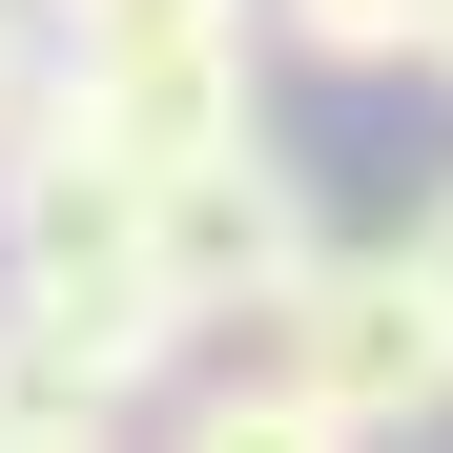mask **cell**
<instances>
[{
  "label": "cell",
  "instance_id": "1",
  "mask_svg": "<svg viewBox=\"0 0 453 453\" xmlns=\"http://www.w3.org/2000/svg\"><path fill=\"white\" fill-rule=\"evenodd\" d=\"M42 62L144 144V165L268 144V0H42Z\"/></svg>",
  "mask_w": 453,
  "mask_h": 453
},
{
  "label": "cell",
  "instance_id": "2",
  "mask_svg": "<svg viewBox=\"0 0 453 453\" xmlns=\"http://www.w3.org/2000/svg\"><path fill=\"white\" fill-rule=\"evenodd\" d=\"M248 371H288L330 433H433L453 412V288H433V248H310V288L248 330Z\"/></svg>",
  "mask_w": 453,
  "mask_h": 453
},
{
  "label": "cell",
  "instance_id": "3",
  "mask_svg": "<svg viewBox=\"0 0 453 453\" xmlns=\"http://www.w3.org/2000/svg\"><path fill=\"white\" fill-rule=\"evenodd\" d=\"M0 288H165V165L42 62V104L0 124Z\"/></svg>",
  "mask_w": 453,
  "mask_h": 453
},
{
  "label": "cell",
  "instance_id": "4",
  "mask_svg": "<svg viewBox=\"0 0 453 453\" xmlns=\"http://www.w3.org/2000/svg\"><path fill=\"white\" fill-rule=\"evenodd\" d=\"M310 186H288V144H206V165H165V310L186 330H268L288 288H310Z\"/></svg>",
  "mask_w": 453,
  "mask_h": 453
},
{
  "label": "cell",
  "instance_id": "5",
  "mask_svg": "<svg viewBox=\"0 0 453 453\" xmlns=\"http://www.w3.org/2000/svg\"><path fill=\"white\" fill-rule=\"evenodd\" d=\"M144 453H371V433H330L310 392H288V371H186Z\"/></svg>",
  "mask_w": 453,
  "mask_h": 453
},
{
  "label": "cell",
  "instance_id": "6",
  "mask_svg": "<svg viewBox=\"0 0 453 453\" xmlns=\"http://www.w3.org/2000/svg\"><path fill=\"white\" fill-rule=\"evenodd\" d=\"M288 62H433V0H268Z\"/></svg>",
  "mask_w": 453,
  "mask_h": 453
},
{
  "label": "cell",
  "instance_id": "7",
  "mask_svg": "<svg viewBox=\"0 0 453 453\" xmlns=\"http://www.w3.org/2000/svg\"><path fill=\"white\" fill-rule=\"evenodd\" d=\"M42 104V0H0V124Z\"/></svg>",
  "mask_w": 453,
  "mask_h": 453
},
{
  "label": "cell",
  "instance_id": "8",
  "mask_svg": "<svg viewBox=\"0 0 453 453\" xmlns=\"http://www.w3.org/2000/svg\"><path fill=\"white\" fill-rule=\"evenodd\" d=\"M412 248H433V288H453V186H433V226H412Z\"/></svg>",
  "mask_w": 453,
  "mask_h": 453
},
{
  "label": "cell",
  "instance_id": "9",
  "mask_svg": "<svg viewBox=\"0 0 453 453\" xmlns=\"http://www.w3.org/2000/svg\"><path fill=\"white\" fill-rule=\"evenodd\" d=\"M21 453H144V433H21Z\"/></svg>",
  "mask_w": 453,
  "mask_h": 453
},
{
  "label": "cell",
  "instance_id": "10",
  "mask_svg": "<svg viewBox=\"0 0 453 453\" xmlns=\"http://www.w3.org/2000/svg\"><path fill=\"white\" fill-rule=\"evenodd\" d=\"M433 83H453V0H433Z\"/></svg>",
  "mask_w": 453,
  "mask_h": 453
}]
</instances>
